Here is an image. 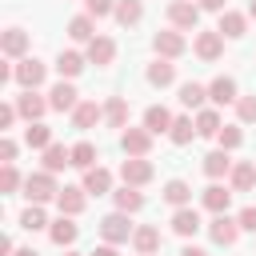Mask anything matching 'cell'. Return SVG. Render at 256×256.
<instances>
[{
  "label": "cell",
  "instance_id": "cell-1",
  "mask_svg": "<svg viewBox=\"0 0 256 256\" xmlns=\"http://www.w3.org/2000/svg\"><path fill=\"white\" fill-rule=\"evenodd\" d=\"M24 196H28V204H48L60 196V184L52 172H32V176H24Z\"/></svg>",
  "mask_w": 256,
  "mask_h": 256
},
{
  "label": "cell",
  "instance_id": "cell-2",
  "mask_svg": "<svg viewBox=\"0 0 256 256\" xmlns=\"http://www.w3.org/2000/svg\"><path fill=\"white\" fill-rule=\"evenodd\" d=\"M132 220H128V212H108L104 220H100V236H104V244H128L132 240Z\"/></svg>",
  "mask_w": 256,
  "mask_h": 256
},
{
  "label": "cell",
  "instance_id": "cell-3",
  "mask_svg": "<svg viewBox=\"0 0 256 256\" xmlns=\"http://www.w3.org/2000/svg\"><path fill=\"white\" fill-rule=\"evenodd\" d=\"M168 24H172L176 32H196V24H200V4H192V0H172V4H168Z\"/></svg>",
  "mask_w": 256,
  "mask_h": 256
},
{
  "label": "cell",
  "instance_id": "cell-4",
  "mask_svg": "<svg viewBox=\"0 0 256 256\" xmlns=\"http://www.w3.org/2000/svg\"><path fill=\"white\" fill-rule=\"evenodd\" d=\"M152 176H156V168H152L148 156H128V160L120 164V180H124L128 188H144Z\"/></svg>",
  "mask_w": 256,
  "mask_h": 256
},
{
  "label": "cell",
  "instance_id": "cell-5",
  "mask_svg": "<svg viewBox=\"0 0 256 256\" xmlns=\"http://www.w3.org/2000/svg\"><path fill=\"white\" fill-rule=\"evenodd\" d=\"M44 76H48V64H40L36 56L16 60V84H20L24 92H36V88L44 84Z\"/></svg>",
  "mask_w": 256,
  "mask_h": 256
},
{
  "label": "cell",
  "instance_id": "cell-6",
  "mask_svg": "<svg viewBox=\"0 0 256 256\" xmlns=\"http://www.w3.org/2000/svg\"><path fill=\"white\" fill-rule=\"evenodd\" d=\"M152 48H156V56H160V60H176V56H184V52H188V40H184L176 28H164V32H156V36H152Z\"/></svg>",
  "mask_w": 256,
  "mask_h": 256
},
{
  "label": "cell",
  "instance_id": "cell-7",
  "mask_svg": "<svg viewBox=\"0 0 256 256\" xmlns=\"http://www.w3.org/2000/svg\"><path fill=\"white\" fill-rule=\"evenodd\" d=\"M208 236H212V244H220V248H232L236 240H240V224H236V216H212V224H208Z\"/></svg>",
  "mask_w": 256,
  "mask_h": 256
},
{
  "label": "cell",
  "instance_id": "cell-8",
  "mask_svg": "<svg viewBox=\"0 0 256 256\" xmlns=\"http://www.w3.org/2000/svg\"><path fill=\"white\" fill-rule=\"evenodd\" d=\"M120 148H124V156H148L152 152V132L148 128H124Z\"/></svg>",
  "mask_w": 256,
  "mask_h": 256
},
{
  "label": "cell",
  "instance_id": "cell-9",
  "mask_svg": "<svg viewBox=\"0 0 256 256\" xmlns=\"http://www.w3.org/2000/svg\"><path fill=\"white\" fill-rule=\"evenodd\" d=\"M192 52L200 56V60H220L224 56V36L220 32H196V40H192Z\"/></svg>",
  "mask_w": 256,
  "mask_h": 256
},
{
  "label": "cell",
  "instance_id": "cell-10",
  "mask_svg": "<svg viewBox=\"0 0 256 256\" xmlns=\"http://www.w3.org/2000/svg\"><path fill=\"white\" fill-rule=\"evenodd\" d=\"M76 104H80V92H76L68 80L52 84V92H48V108H52V112H76Z\"/></svg>",
  "mask_w": 256,
  "mask_h": 256
},
{
  "label": "cell",
  "instance_id": "cell-11",
  "mask_svg": "<svg viewBox=\"0 0 256 256\" xmlns=\"http://www.w3.org/2000/svg\"><path fill=\"white\" fill-rule=\"evenodd\" d=\"M0 52H4L8 60H24V52H28V32H24V28H4V32H0Z\"/></svg>",
  "mask_w": 256,
  "mask_h": 256
},
{
  "label": "cell",
  "instance_id": "cell-12",
  "mask_svg": "<svg viewBox=\"0 0 256 256\" xmlns=\"http://www.w3.org/2000/svg\"><path fill=\"white\" fill-rule=\"evenodd\" d=\"M84 204H88V192H84V188H72V184H64V188H60V196H56L60 216H80V212H84Z\"/></svg>",
  "mask_w": 256,
  "mask_h": 256
},
{
  "label": "cell",
  "instance_id": "cell-13",
  "mask_svg": "<svg viewBox=\"0 0 256 256\" xmlns=\"http://www.w3.org/2000/svg\"><path fill=\"white\" fill-rule=\"evenodd\" d=\"M200 200H204V208H208L212 216H224V212H228V204H232V188H224L220 180H212V184L204 188V196H200Z\"/></svg>",
  "mask_w": 256,
  "mask_h": 256
},
{
  "label": "cell",
  "instance_id": "cell-14",
  "mask_svg": "<svg viewBox=\"0 0 256 256\" xmlns=\"http://www.w3.org/2000/svg\"><path fill=\"white\" fill-rule=\"evenodd\" d=\"M200 228H204V220H200V212H196L192 204L172 212V232H176V236H184V240H188V236H196Z\"/></svg>",
  "mask_w": 256,
  "mask_h": 256
},
{
  "label": "cell",
  "instance_id": "cell-15",
  "mask_svg": "<svg viewBox=\"0 0 256 256\" xmlns=\"http://www.w3.org/2000/svg\"><path fill=\"white\" fill-rule=\"evenodd\" d=\"M88 64H96V68H108L112 60H116V40L112 36H96L92 44H88Z\"/></svg>",
  "mask_w": 256,
  "mask_h": 256
},
{
  "label": "cell",
  "instance_id": "cell-16",
  "mask_svg": "<svg viewBox=\"0 0 256 256\" xmlns=\"http://www.w3.org/2000/svg\"><path fill=\"white\" fill-rule=\"evenodd\" d=\"M16 112H20L28 124H36V120L48 112V100H44L40 92H20V96H16Z\"/></svg>",
  "mask_w": 256,
  "mask_h": 256
},
{
  "label": "cell",
  "instance_id": "cell-17",
  "mask_svg": "<svg viewBox=\"0 0 256 256\" xmlns=\"http://www.w3.org/2000/svg\"><path fill=\"white\" fill-rule=\"evenodd\" d=\"M216 32L220 36H228V40H240L244 32H248V12H220V24H216Z\"/></svg>",
  "mask_w": 256,
  "mask_h": 256
},
{
  "label": "cell",
  "instance_id": "cell-18",
  "mask_svg": "<svg viewBox=\"0 0 256 256\" xmlns=\"http://www.w3.org/2000/svg\"><path fill=\"white\" fill-rule=\"evenodd\" d=\"M132 248H136L140 256H156V252H160V228L140 224V228L132 232Z\"/></svg>",
  "mask_w": 256,
  "mask_h": 256
},
{
  "label": "cell",
  "instance_id": "cell-19",
  "mask_svg": "<svg viewBox=\"0 0 256 256\" xmlns=\"http://www.w3.org/2000/svg\"><path fill=\"white\" fill-rule=\"evenodd\" d=\"M228 184H232V192H252V188H256V164H252V160H240V164H232V172H228Z\"/></svg>",
  "mask_w": 256,
  "mask_h": 256
},
{
  "label": "cell",
  "instance_id": "cell-20",
  "mask_svg": "<svg viewBox=\"0 0 256 256\" xmlns=\"http://www.w3.org/2000/svg\"><path fill=\"white\" fill-rule=\"evenodd\" d=\"M208 100H212V104H236V100H240L236 80H232V76H216V80L208 84Z\"/></svg>",
  "mask_w": 256,
  "mask_h": 256
},
{
  "label": "cell",
  "instance_id": "cell-21",
  "mask_svg": "<svg viewBox=\"0 0 256 256\" xmlns=\"http://www.w3.org/2000/svg\"><path fill=\"white\" fill-rule=\"evenodd\" d=\"M100 120H104V108H100L96 100H80V104H76V112H72V124H76V128H84V132H88V128H96Z\"/></svg>",
  "mask_w": 256,
  "mask_h": 256
},
{
  "label": "cell",
  "instance_id": "cell-22",
  "mask_svg": "<svg viewBox=\"0 0 256 256\" xmlns=\"http://www.w3.org/2000/svg\"><path fill=\"white\" fill-rule=\"evenodd\" d=\"M172 112L164 108V104H152V108H144V128L152 132V136H160V132H172Z\"/></svg>",
  "mask_w": 256,
  "mask_h": 256
},
{
  "label": "cell",
  "instance_id": "cell-23",
  "mask_svg": "<svg viewBox=\"0 0 256 256\" xmlns=\"http://www.w3.org/2000/svg\"><path fill=\"white\" fill-rule=\"evenodd\" d=\"M80 188H84L88 196H104V192H112V172L96 164V168L84 172V184H80Z\"/></svg>",
  "mask_w": 256,
  "mask_h": 256
},
{
  "label": "cell",
  "instance_id": "cell-24",
  "mask_svg": "<svg viewBox=\"0 0 256 256\" xmlns=\"http://www.w3.org/2000/svg\"><path fill=\"white\" fill-rule=\"evenodd\" d=\"M144 76H148V84H152V88H168V84L176 80V64H172V60H160V56H156V60L148 64V72H144Z\"/></svg>",
  "mask_w": 256,
  "mask_h": 256
},
{
  "label": "cell",
  "instance_id": "cell-25",
  "mask_svg": "<svg viewBox=\"0 0 256 256\" xmlns=\"http://www.w3.org/2000/svg\"><path fill=\"white\" fill-rule=\"evenodd\" d=\"M48 236H52V244H60V248H68V244H76V236H80V228L72 224V216H60V220H52V224H48Z\"/></svg>",
  "mask_w": 256,
  "mask_h": 256
},
{
  "label": "cell",
  "instance_id": "cell-26",
  "mask_svg": "<svg viewBox=\"0 0 256 256\" xmlns=\"http://www.w3.org/2000/svg\"><path fill=\"white\" fill-rule=\"evenodd\" d=\"M104 120H108V128H128V100L124 96H108V104H104Z\"/></svg>",
  "mask_w": 256,
  "mask_h": 256
},
{
  "label": "cell",
  "instance_id": "cell-27",
  "mask_svg": "<svg viewBox=\"0 0 256 256\" xmlns=\"http://www.w3.org/2000/svg\"><path fill=\"white\" fill-rule=\"evenodd\" d=\"M68 164H72V148H64V144H48V148H44V172L56 176V172H64Z\"/></svg>",
  "mask_w": 256,
  "mask_h": 256
},
{
  "label": "cell",
  "instance_id": "cell-28",
  "mask_svg": "<svg viewBox=\"0 0 256 256\" xmlns=\"http://www.w3.org/2000/svg\"><path fill=\"white\" fill-rule=\"evenodd\" d=\"M228 172H232V156H228L224 148H216V152L204 156V176H208V180H220V176H228Z\"/></svg>",
  "mask_w": 256,
  "mask_h": 256
},
{
  "label": "cell",
  "instance_id": "cell-29",
  "mask_svg": "<svg viewBox=\"0 0 256 256\" xmlns=\"http://www.w3.org/2000/svg\"><path fill=\"white\" fill-rule=\"evenodd\" d=\"M68 36H72L76 44H92V40H96V20H92V16H72V20H68Z\"/></svg>",
  "mask_w": 256,
  "mask_h": 256
},
{
  "label": "cell",
  "instance_id": "cell-30",
  "mask_svg": "<svg viewBox=\"0 0 256 256\" xmlns=\"http://www.w3.org/2000/svg\"><path fill=\"white\" fill-rule=\"evenodd\" d=\"M84 64H88V56H80V52H60V56H56V72H60V80L80 76Z\"/></svg>",
  "mask_w": 256,
  "mask_h": 256
},
{
  "label": "cell",
  "instance_id": "cell-31",
  "mask_svg": "<svg viewBox=\"0 0 256 256\" xmlns=\"http://www.w3.org/2000/svg\"><path fill=\"white\" fill-rule=\"evenodd\" d=\"M116 24H124V28H132V24H140L144 20V4L140 0H116Z\"/></svg>",
  "mask_w": 256,
  "mask_h": 256
},
{
  "label": "cell",
  "instance_id": "cell-32",
  "mask_svg": "<svg viewBox=\"0 0 256 256\" xmlns=\"http://www.w3.org/2000/svg\"><path fill=\"white\" fill-rule=\"evenodd\" d=\"M204 100H208V84H196V80L180 84V104L184 108H204Z\"/></svg>",
  "mask_w": 256,
  "mask_h": 256
},
{
  "label": "cell",
  "instance_id": "cell-33",
  "mask_svg": "<svg viewBox=\"0 0 256 256\" xmlns=\"http://www.w3.org/2000/svg\"><path fill=\"white\" fill-rule=\"evenodd\" d=\"M220 128H224V120H220L216 108H200L196 112V136H220Z\"/></svg>",
  "mask_w": 256,
  "mask_h": 256
},
{
  "label": "cell",
  "instance_id": "cell-34",
  "mask_svg": "<svg viewBox=\"0 0 256 256\" xmlns=\"http://www.w3.org/2000/svg\"><path fill=\"white\" fill-rule=\"evenodd\" d=\"M112 200H116V212H128V216L144 208V192H136V188H128V184H124L120 192H112Z\"/></svg>",
  "mask_w": 256,
  "mask_h": 256
},
{
  "label": "cell",
  "instance_id": "cell-35",
  "mask_svg": "<svg viewBox=\"0 0 256 256\" xmlns=\"http://www.w3.org/2000/svg\"><path fill=\"white\" fill-rule=\"evenodd\" d=\"M192 136H196V120L176 116V120H172V132H168V140H172L176 148H184V144H192Z\"/></svg>",
  "mask_w": 256,
  "mask_h": 256
},
{
  "label": "cell",
  "instance_id": "cell-36",
  "mask_svg": "<svg viewBox=\"0 0 256 256\" xmlns=\"http://www.w3.org/2000/svg\"><path fill=\"white\" fill-rule=\"evenodd\" d=\"M24 144H28V148H40V152H44V148H48V144H56V140H52V128L36 120V124H28V128H24Z\"/></svg>",
  "mask_w": 256,
  "mask_h": 256
},
{
  "label": "cell",
  "instance_id": "cell-37",
  "mask_svg": "<svg viewBox=\"0 0 256 256\" xmlns=\"http://www.w3.org/2000/svg\"><path fill=\"white\" fill-rule=\"evenodd\" d=\"M164 200H168L172 208H188V204H192V188H188L184 180H168V184H164Z\"/></svg>",
  "mask_w": 256,
  "mask_h": 256
},
{
  "label": "cell",
  "instance_id": "cell-38",
  "mask_svg": "<svg viewBox=\"0 0 256 256\" xmlns=\"http://www.w3.org/2000/svg\"><path fill=\"white\" fill-rule=\"evenodd\" d=\"M72 168H80V172L96 168V144H88V140L72 144Z\"/></svg>",
  "mask_w": 256,
  "mask_h": 256
},
{
  "label": "cell",
  "instance_id": "cell-39",
  "mask_svg": "<svg viewBox=\"0 0 256 256\" xmlns=\"http://www.w3.org/2000/svg\"><path fill=\"white\" fill-rule=\"evenodd\" d=\"M20 228H28V232H40V228H48V216H44V208H40V204H28V208L20 212Z\"/></svg>",
  "mask_w": 256,
  "mask_h": 256
},
{
  "label": "cell",
  "instance_id": "cell-40",
  "mask_svg": "<svg viewBox=\"0 0 256 256\" xmlns=\"http://www.w3.org/2000/svg\"><path fill=\"white\" fill-rule=\"evenodd\" d=\"M216 140H220V148H224V152H232V148H240V140H244V132H240L236 124H224Z\"/></svg>",
  "mask_w": 256,
  "mask_h": 256
},
{
  "label": "cell",
  "instance_id": "cell-41",
  "mask_svg": "<svg viewBox=\"0 0 256 256\" xmlns=\"http://www.w3.org/2000/svg\"><path fill=\"white\" fill-rule=\"evenodd\" d=\"M236 116H240V124H256V92L236 100Z\"/></svg>",
  "mask_w": 256,
  "mask_h": 256
},
{
  "label": "cell",
  "instance_id": "cell-42",
  "mask_svg": "<svg viewBox=\"0 0 256 256\" xmlns=\"http://www.w3.org/2000/svg\"><path fill=\"white\" fill-rule=\"evenodd\" d=\"M116 12V0H84V16L100 20V16H112Z\"/></svg>",
  "mask_w": 256,
  "mask_h": 256
},
{
  "label": "cell",
  "instance_id": "cell-43",
  "mask_svg": "<svg viewBox=\"0 0 256 256\" xmlns=\"http://www.w3.org/2000/svg\"><path fill=\"white\" fill-rule=\"evenodd\" d=\"M24 180H20V172H16V164H4L0 168V192H16Z\"/></svg>",
  "mask_w": 256,
  "mask_h": 256
},
{
  "label": "cell",
  "instance_id": "cell-44",
  "mask_svg": "<svg viewBox=\"0 0 256 256\" xmlns=\"http://www.w3.org/2000/svg\"><path fill=\"white\" fill-rule=\"evenodd\" d=\"M236 224H240V232H256V204L240 208V212H236Z\"/></svg>",
  "mask_w": 256,
  "mask_h": 256
},
{
  "label": "cell",
  "instance_id": "cell-45",
  "mask_svg": "<svg viewBox=\"0 0 256 256\" xmlns=\"http://www.w3.org/2000/svg\"><path fill=\"white\" fill-rule=\"evenodd\" d=\"M16 116H20V112H16V104H0V132H8Z\"/></svg>",
  "mask_w": 256,
  "mask_h": 256
},
{
  "label": "cell",
  "instance_id": "cell-46",
  "mask_svg": "<svg viewBox=\"0 0 256 256\" xmlns=\"http://www.w3.org/2000/svg\"><path fill=\"white\" fill-rule=\"evenodd\" d=\"M0 160H4V164H12V160H16V140H12V136H4V140H0Z\"/></svg>",
  "mask_w": 256,
  "mask_h": 256
},
{
  "label": "cell",
  "instance_id": "cell-47",
  "mask_svg": "<svg viewBox=\"0 0 256 256\" xmlns=\"http://www.w3.org/2000/svg\"><path fill=\"white\" fill-rule=\"evenodd\" d=\"M196 4H200L204 12H228V8H224L228 0H196Z\"/></svg>",
  "mask_w": 256,
  "mask_h": 256
},
{
  "label": "cell",
  "instance_id": "cell-48",
  "mask_svg": "<svg viewBox=\"0 0 256 256\" xmlns=\"http://www.w3.org/2000/svg\"><path fill=\"white\" fill-rule=\"evenodd\" d=\"M88 256H120V252H116V244H100V248H92Z\"/></svg>",
  "mask_w": 256,
  "mask_h": 256
},
{
  "label": "cell",
  "instance_id": "cell-49",
  "mask_svg": "<svg viewBox=\"0 0 256 256\" xmlns=\"http://www.w3.org/2000/svg\"><path fill=\"white\" fill-rule=\"evenodd\" d=\"M0 256H16V248H12V236H0Z\"/></svg>",
  "mask_w": 256,
  "mask_h": 256
},
{
  "label": "cell",
  "instance_id": "cell-50",
  "mask_svg": "<svg viewBox=\"0 0 256 256\" xmlns=\"http://www.w3.org/2000/svg\"><path fill=\"white\" fill-rule=\"evenodd\" d=\"M180 256H208V252H204V248H196V244H184V248H180Z\"/></svg>",
  "mask_w": 256,
  "mask_h": 256
},
{
  "label": "cell",
  "instance_id": "cell-51",
  "mask_svg": "<svg viewBox=\"0 0 256 256\" xmlns=\"http://www.w3.org/2000/svg\"><path fill=\"white\" fill-rule=\"evenodd\" d=\"M16 256H40L36 248H16Z\"/></svg>",
  "mask_w": 256,
  "mask_h": 256
},
{
  "label": "cell",
  "instance_id": "cell-52",
  "mask_svg": "<svg viewBox=\"0 0 256 256\" xmlns=\"http://www.w3.org/2000/svg\"><path fill=\"white\" fill-rule=\"evenodd\" d=\"M248 20H256V0H248Z\"/></svg>",
  "mask_w": 256,
  "mask_h": 256
},
{
  "label": "cell",
  "instance_id": "cell-53",
  "mask_svg": "<svg viewBox=\"0 0 256 256\" xmlns=\"http://www.w3.org/2000/svg\"><path fill=\"white\" fill-rule=\"evenodd\" d=\"M64 256H88V252H64Z\"/></svg>",
  "mask_w": 256,
  "mask_h": 256
},
{
  "label": "cell",
  "instance_id": "cell-54",
  "mask_svg": "<svg viewBox=\"0 0 256 256\" xmlns=\"http://www.w3.org/2000/svg\"><path fill=\"white\" fill-rule=\"evenodd\" d=\"M136 256H140V252H136Z\"/></svg>",
  "mask_w": 256,
  "mask_h": 256
}]
</instances>
